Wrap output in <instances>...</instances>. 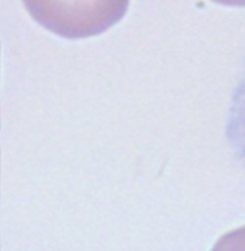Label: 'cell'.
<instances>
[{
    "instance_id": "3957f363",
    "label": "cell",
    "mask_w": 245,
    "mask_h": 251,
    "mask_svg": "<svg viewBox=\"0 0 245 251\" xmlns=\"http://www.w3.org/2000/svg\"><path fill=\"white\" fill-rule=\"evenodd\" d=\"M211 251H245V226L222 235Z\"/></svg>"
},
{
    "instance_id": "6da1fadb",
    "label": "cell",
    "mask_w": 245,
    "mask_h": 251,
    "mask_svg": "<svg viewBox=\"0 0 245 251\" xmlns=\"http://www.w3.org/2000/svg\"><path fill=\"white\" fill-rule=\"evenodd\" d=\"M42 28L67 39L103 34L124 18L130 0H23Z\"/></svg>"
},
{
    "instance_id": "277c9868",
    "label": "cell",
    "mask_w": 245,
    "mask_h": 251,
    "mask_svg": "<svg viewBox=\"0 0 245 251\" xmlns=\"http://www.w3.org/2000/svg\"><path fill=\"white\" fill-rule=\"evenodd\" d=\"M213 2L229 5V7H245V0H213Z\"/></svg>"
},
{
    "instance_id": "7a4b0ae2",
    "label": "cell",
    "mask_w": 245,
    "mask_h": 251,
    "mask_svg": "<svg viewBox=\"0 0 245 251\" xmlns=\"http://www.w3.org/2000/svg\"><path fill=\"white\" fill-rule=\"evenodd\" d=\"M222 133L232 161L245 170V63L231 93Z\"/></svg>"
}]
</instances>
